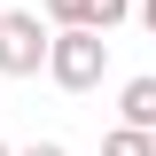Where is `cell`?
<instances>
[{
  "mask_svg": "<svg viewBox=\"0 0 156 156\" xmlns=\"http://www.w3.org/2000/svg\"><path fill=\"white\" fill-rule=\"evenodd\" d=\"M101 70H109V39L101 31H55V55H47V78L62 94H94Z\"/></svg>",
  "mask_w": 156,
  "mask_h": 156,
  "instance_id": "cell-1",
  "label": "cell"
},
{
  "mask_svg": "<svg viewBox=\"0 0 156 156\" xmlns=\"http://www.w3.org/2000/svg\"><path fill=\"white\" fill-rule=\"evenodd\" d=\"M47 55H55V31L39 16H23V8H8V23H0V70L31 78V70H47Z\"/></svg>",
  "mask_w": 156,
  "mask_h": 156,
  "instance_id": "cell-2",
  "label": "cell"
},
{
  "mask_svg": "<svg viewBox=\"0 0 156 156\" xmlns=\"http://www.w3.org/2000/svg\"><path fill=\"white\" fill-rule=\"evenodd\" d=\"M125 16H133V0H47V23L55 31H109Z\"/></svg>",
  "mask_w": 156,
  "mask_h": 156,
  "instance_id": "cell-3",
  "label": "cell"
},
{
  "mask_svg": "<svg viewBox=\"0 0 156 156\" xmlns=\"http://www.w3.org/2000/svg\"><path fill=\"white\" fill-rule=\"evenodd\" d=\"M117 109H125L133 133H156V78H125V101Z\"/></svg>",
  "mask_w": 156,
  "mask_h": 156,
  "instance_id": "cell-4",
  "label": "cell"
},
{
  "mask_svg": "<svg viewBox=\"0 0 156 156\" xmlns=\"http://www.w3.org/2000/svg\"><path fill=\"white\" fill-rule=\"evenodd\" d=\"M101 156H156V133H133V125H117L101 140Z\"/></svg>",
  "mask_w": 156,
  "mask_h": 156,
  "instance_id": "cell-5",
  "label": "cell"
},
{
  "mask_svg": "<svg viewBox=\"0 0 156 156\" xmlns=\"http://www.w3.org/2000/svg\"><path fill=\"white\" fill-rule=\"evenodd\" d=\"M16 156H70L62 140H31V148H16Z\"/></svg>",
  "mask_w": 156,
  "mask_h": 156,
  "instance_id": "cell-6",
  "label": "cell"
},
{
  "mask_svg": "<svg viewBox=\"0 0 156 156\" xmlns=\"http://www.w3.org/2000/svg\"><path fill=\"white\" fill-rule=\"evenodd\" d=\"M140 23H148V39H156V0H140Z\"/></svg>",
  "mask_w": 156,
  "mask_h": 156,
  "instance_id": "cell-7",
  "label": "cell"
},
{
  "mask_svg": "<svg viewBox=\"0 0 156 156\" xmlns=\"http://www.w3.org/2000/svg\"><path fill=\"white\" fill-rule=\"evenodd\" d=\"M0 156H16V148H8V140H0Z\"/></svg>",
  "mask_w": 156,
  "mask_h": 156,
  "instance_id": "cell-8",
  "label": "cell"
},
{
  "mask_svg": "<svg viewBox=\"0 0 156 156\" xmlns=\"http://www.w3.org/2000/svg\"><path fill=\"white\" fill-rule=\"evenodd\" d=\"M0 23H8V8H0Z\"/></svg>",
  "mask_w": 156,
  "mask_h": 156,
  "instance_id": "cell-9",
  "label": "cell"
}]
</instances>
